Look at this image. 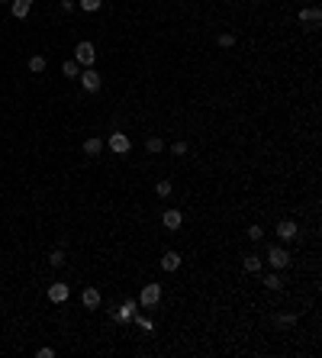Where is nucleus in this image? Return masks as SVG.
<instances>
[{
	"label": "nucleus",
	"instance_id": "nucleus-27",
	"mask_svg": "<svg viewBox=\"0 0 322 358\" xmlns=\"http://www.w3.org/2000/svg\"><path fill=\"white\" fill-rule=\"evenodd\" d=\"M36 355H39V358H55V348H49V345H42V348H39V352H36Z\"/></svg>",
	"mask_w": 322,
	"mask_h": 358
},
{
	"label": "nucleus",
	"instance_id": "nucleus-18",
	"mask_svg": "<svg viewBox=\"0 0 322 358\" xmlns=\"http://www.w3.org/2000/svg\"><path fill=\"white\" fill-rule=\"evenodd\" d=\"M132 320H135L139 329H145V333H152V329H155V323H152L149 316H142V313H132Z\"/></svg>",
	"mask_w": 322,
	"mask_h": 358
},
{
	"label": "nucleus",
	"instance_id": "nucleus-3",
	"mask_svg": "<svg viewBox=\"0 0 322 358\" xmlns=\"http://www.w3.org/2000/svg\"><path fill=\"white\" fill-rule=\"evenodd\" d=\"M110 152L113 155H129V148H132V142H129V136L126 133H119V129H116V133H110Z\"/></svg>",
	"mask_w": 322,
	"mask_h": 358
},
{
	"label": "nucleus",
	"instance_id": "nucleus-22",
	"mask_svg": "<svg viewBox=\"0 0 322 358\" xmlns=\"http://www.w3.org/2000/svg\"><path fill=\"white\" fill-rule=\"evenodd\" d=\"M293 323H297V316H293V313H281V316H277V326H281V329H290Z\"/></svg>",
	"mask_w": 322,
	"mask_h": 358
},
{
	"label": "nucleus",
	"instance_id": "nucleus-12",
	"mask_svg": "<svg viewBox=\"0 0 322 358\" xmlns=\"http://www.w3.org/2000/svg\"><path fill=\"white\" fill-rule=\"evenodd\" d=\"M68 294H71V287H68V284H52L49 287V300L52 303H65Z\"/></svg>",
	"mask_w": 322,
	"mask_h": 358
},
{
	"label": "nucleus",
	"instance_id": "nucleus-2",
	"mask_svg": "<svg viewBox=\"0 0 322 358\" xmlns=\"http://www.w3.org/2000/svg\"><path fill=\"white\" fill-rule=\"evenodd\" d=\"M161 300V284H145L142 294H139V307H155V303Z\"/></svg>",
	"mask_w": 322,
	"mask_h": 358
},
{
	"label": "nucleus",
	"instance_id": "nucleus-28",
	"mask_svg": "<svg viewBox=\"0 0 322 358\" xmlns=\"http://www.w3.org/2000/svg\"><path fill=\"white\" fill-rule=\"evenodd\" d=\"M171 152H174V155H187V142H174Z\"/></svg>",
	"mask_w": 322,
	"mask_h": 358
},
{
	"label": "nucleus",
	"instance_id": "nucleus-4",
	"mask_svg": "<svg viewBox=\"0 0 322 358\" xmlns=\"http://www.w3.org/2000/svg\"><path fill=\"white\" fill-rule=\"evenodd\" d=\"M267 261H271V268H274V271H284V268L290 265V255H287V249L271 246V249H267Z\"/></svg>",
	"mask_w": 322,
	"mask_h": 358
},
{
	"label": "nucleus",
	"instance_id": "nucleus-21",
	"mask_svg": "<svg viewBox=\"0 0 322 358\" xmlns=\"http://www.w3.org/2000/svg\"><path fill=\"white\" fill-rule=\"evenodd\" d=\"M171 190H174L171 181H158V184H155V194L158 197H171Z\"/></svg>",
	"mask_w": 322,
	"mask_h": 358
},
{
	"label": "nucleus",
	"instance_id": "nucleus-9",
	"mask_svg": "<svg viewBox=\"0 0 322 358\" xmlns=\"http://www.w3.org/2000/svg\"><path fill=\"white\" fill-rule=\"evenodd\" d=\"M100 300H103V297H100V291H97V287H84V294H81V303H84L87 310H97V307H100Z\"/></svg>",
	"mask_w": 322,
	"mask_h": 358
},
{
	"label": "nucleus",
	"instance_id": "nucleus-7",
	"mask_svg": "<svg viewBox=\"0 0 322 358\" xmlns=\"http://www.w3.org/2000/svg\"><path fill=\"white\" fill-rule=\"evenodd\" d=\"M135 310H139V300H126L123 307H116V310H113V320H116V323H129Z\"/></svg>",
	"mask_w": 322,
	"mask_h": 358
},
{
	"label": "nucleus",
	"instance_id": "nucleus-17",
	"mask_svg": "<svg viewBox=\"0 0 322 358\" xmlns=\"http://www.w3.org/2000/svg\"><path fill=\"white\" fill-rule=\"evenodd\" d=\"M29 71H32V74H42V71H45V55H32V58H29Z\"/></svg>",
	"mask_w": 322,
	"mask_h": 358
},
{
	"label": "nucleus",
	"instance_id": "nucleus-24",
	"mask_svg": "<svg viewBox=\"0 0 322 358\" xmlns=\"http://www.w3.org/2000/svg\"><path fill=\"white\" fill-rule=\"evenodd\" d=\"M281 284H284V281H281V274H277V271H271V274L264 277V287H271V291H277Z\"/></svg>",
	"mask_w": 322,
	"mask_h": 358
},
{
	"label": "nucleus",
	"instance_id": "nucleus-19",
	"mask_svg": "<svg viewBox=\"0 0 322 358\" xmlns=\"http://www.w3.org/2000/svg\"><path fill=\"white\" fill-rule=\"evenodd\" d=\"M77 4H81L84 13H97L100 7H103V0H77Z\"/></svg>",
	"mask_w": 322,
	"mask_h": 358
},
{
	"label": "nucleus",
	"instance_id": "nucleus-6",
	"mask_svg": "<svg viewBox=\"0 0 322 358\" xmlns=\"http://www.w3.org/2000/svg\"><path fill=\"white\" fill-rule=\"evenodd\" d=\"M161 223H164V229H180V226H184V213H180L177 207H171V210H164Z\"/></svg>",
	"mask_w": 322,
	"mask_h": 358
},
{
	"label": "nucleus",
	"instance_id": "nucleus-20",
	"mask_svg": "<svg viewBox=\"0 0 322 358\" xmlns=\"http://www.w3.org/2000/svg\"><path fill=\"white\" fill-rule=\"evenodd\" d=\"M65 258H68L65 252H62V249H55V252L49 255V265H52V268H62V265H65Z\"/></svg>",
	"mask_w": 322,
	"mask_h": 358
},
{
	"label": "nucleus",
	"instance_id": "nucleus-25",
	"mask_svg": "<svg viewBox=\"0 0 322 358\" xmlns=\"http://www.w3.org/2000/svg\"><path fill=\"white\" fill-rule=\"evenodd\" d=\"M219 46L232 49V46H236V32H219Z\"/></svg>",
	"mask_w": 322,
	"mask_h": 358
},
{
	"label": "nucleus",
	"instance_id": "nucleus-26",
	"mask_svg": "<svg viewBox=\"0 0 322 358\" xmlns=\"http://www.w3.org/2000/svg\"><path fill=\"white\" fill-rule=\"evenodd\" d=\"M248 235H251V242H261V235H264V229H261V226H251V229H248Z\"/></svg>",
	"mask_w": 322,
	"mask_h": 358
},
{
	"label": "nucleus",
	"instance_id": "nucleus-5",
	"mask_svg": "<svg viewBox=\"0 0 322 358\" xmlns=\"http://www.w3.org/2000/svg\"><path fill=\"white\" fill-rule=\"evenodd\" d=\"M77 77H81V87H84L87 94H97V91H100V84H103V81H100V74L94 71V68H87V71H84V74H77Z\"/></svg>",
	"mask_w": 322,
	"mask_h": 358
},
{
	"label": "nucleus",
	"instance_id": "nucleus-14",
	"mask_svg": "<svg viewBox=\"0 0 322 358\" xmlns=\"http://www.w3.org/2000/svg\"><path fill=\"white\" fill-rule=\"evenodd\" d=\"M103 152V142L97 136H90V139H84V155H90V158H97V155Z\"/></svg>",
	"mask_w": 322,
	"mask_h": 358
},
{
	"label": "nucleus",
	"instance_id": "nucleus-8",
	"mask_svg": "<svg viewBox=\"0 0 322 358\" xmlns=\"http://www.w3.org/2000/svg\"><path fill=\"white\" fill-rule=\"evenodd\" d=\"M300 23H309V29H316V26L322 23V10H319V7H303V10H300Z\"/></svg>",
	"mask_w": 322,
	"mask_h": 358
},
{
	"label": "nucleus",
	"instance_id": "nucleus-1",
	"mask_svg": "<svg viewBox=\"0 0 322 358\" xmlns=\"http://www.w3.org/2000/svg\"><path fill=\"white\" fill-rule=\"evenodd\" d=\"M74 62L77 65H84V68H94V62H97V46L94 42H77L74 46Z\"/></svg>",
	"mask_w": 322,
	"mask_h": 358
},
{
	"label": "nucleus",
	"instance_id": "nucleus-16",
	"mask_svg": "<svg viewBox=\"0 0 322 358\" xmlns=\"http://www.w3.org/2000/svg\"><path fill=\"white\" fill-rule=\"evenodd\" d=\"M62 74H65V77H77V74H81V65H77L74 58H68V62L62 65Z\"/></svg>",
	"mask_w": 322,
	"mask_h": 358
},
{
	"label": "nucleus",
	"instance_id": "nucleus-11",
	"mask_svg": "<svg viewBox=\"0 0 322 358\" xmlns=\"http://www.w3.org/2000/svg\"><path fill=\"white\" fill-rule=\"evenodd\" d=\"M32 10V0H10V13L16 16V20H26Z\"/></svg>",
	"mask_w": 322,
	"mask_h": 358
},
{
	"label": "nucleus",
	"instance_id": "nucleus-29",
	"mask_svg": "<svg viewBox=\"0 0 322 358\" xmlns=\"http://www.w3.org/2000/svg\"><path fill=\"white\" fill-rule=\"evenodd\" d=\"M0 4H10V0H0Z\"/></svg>",
	"mask_w": 322,
	"mask_h": 358
},
{
	"label": "nucleus",
	"instance_id": "nucleus-23",
	"mask_svg": "<svg viewBox=\"0 0 322 358\" xmlns=\"http://www.w3.org/2000/svg\"><path fill=\"white\" fill-rule=\"evenodd\" d=\"M145 148H149V152H152V155H158V152H161V148H164V142H161V139H158V136H152V139H149V142H145Z\"/></svg>",
	"mask_w": 322,
	"mask_h": 358
},
{
	"label": "nucleus",
	"instance_id": "nucleus-13",
	"mask_svg": "<svg viewBox=\"0 0 322 358\" xmlns=\"http://www.w3.org/2000/svg\"><path fill=\"white\" fill-rule=\"evenodd\" d=\"M180 268V255L177 252H164L161 255V271H177Z\"/></svg>",
	"mask_w": 322,
	"mask_h": 358
},
{
	"label": "nucleus",
	"instance_id": "nucleus-10",
	"mask_svg": "<svg viewBox=\"0 0 322 358\" xmlns=\"http://www.w3.org/2000/svg\"><path fill=\"white\" fill-rule=\"evenodd\" d=\"M277 239H284V242L297 239V223H293V220H281V223H277Z\"/></svg>",
	"mask_w": 322,
	"mask_h": 358
},
{
	"label": "nucleus",
	"instance_id": "nucleus-15",
	"mask_svg": "<svg viewBox=\"0 0 322 358\" xmlns=\"http://www.w3.org/2000/svg\"><path fill=\"white\" fill-rule=\"evenodd\" d=\"M242 268H245L248 274H258V271H261V258L255 255V252H251V255H245V261H242Z\"/></svg>",
	"mask_w": 322,
	"mask_h": 358
}]
</instances>
